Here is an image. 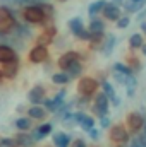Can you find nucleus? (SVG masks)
<instances>
[{
	"label": "nucleus",
	"instance_id": "obj_1",
	"mask_svg": "<svg viewBox=\"0 0 146 147\" xmlns=\"http://www.w3.org/2000/svg\"><path fill=\"white\" fill-rule=\"evenodd\" d=\"M23 17L31 22V24H43L46 16L43 12V9L40 7V3H33V5H26L24 12H23Z\"/></svg>",
	"mask_w": 146,
	"mask_h": 147
},
{
	"label": "nucleus",
	"instance_id": "obj_2",
	"mask_svg": "<svg viewBox=\"0 0 146 147\" xmlns=\"http://www.w3.org/2000/svg\"><path fill=\"white\" fill-rule=\"evenodd\" d=\"M14 26H16V17H14L12 10L0 5V34L3 36L5 33L12 31Z\"/></svg>",
	"mask_w": 146,
	"mask_h": 147
},
{
	"label": "nucleus",
	"instance_id": "obj_3",
	"mask_svg": "<svg viewBox=\"0 0 146 147\" xmlns=\"http://www.w3.org/2000/svg\"><path fill=\"white\" fill-rule=\"evenodd\" d=\"M96 87H98V82H96L95 79H91V77H83V79L79 80V84H77V89H79V92H81L83 96L93 94V92L96 91Z\"/></svg>",
	"mask_w": 146,
	"mask_h": 147
},
{
	"label": "nucleus",
	"instance_id": "obj_4",
	"mask_svg": "<svg viewBox=\"0 0 146 147\" xmlns=\"http://www.w3.org/2000/svg\"><path fill=\"white\" fill-rule=\"evenodd\" d=\"M69 29H71L79 39H89V31L83 26V21H81L79 17H76V19H71V21H69Z\"/></svg>",
	"mask_w": 146,
	"mask_h": 147
},
{
	"label": "nucleus",
	"instance_id": "obj_5",
	"mask_svg": "<svg viewBox=\"0 0 146 147\" xmlns=\"http://www.w3.org/2000/svg\"><path fill=\"white\" fill-rule=\"evenodd\" d=\"M29 62L31 63H43L46 58H48V50H46V46H43V45H36L31 51H29Z\"/></svg>",
	"mask_w": 146,
	"mask_h": 147
},
{
	"label": "nucleus",
	"instance_id": "obj_6",
	"mask_svg": "<svg viewBox=\"0 0 146 147\" xmlns=\"http://www.w3.org/2000/svg\"><path fill=\"white\" fill-rule=\"evenodd\" d=\"M93 111H95L100 118L107 116V111H108V98H107L105 94H98V96H96L95 105H93Z\"/></svg>",
	"mask_w": 146,
	"mask_h": 147
},
{
	"label": "nucleus",
	"instance_id": "obj_7",
	"mask_svg": "<svg viewBox=\"0 0 146 147\" xmlns=\"http://www.w3.org/2000/svg\"><path fill=\"white\" fill-rule=\"evenodd\" d=\"M110 139H112L113 142H117V144H126V142H129V135H127V132H126V128H124L122 125H115V127L110 130Z\"/></svg>",
	"mask_w": 146,
	"mask_h": 147
},
{
	"label": "nucleus",
	"instance_id": "obj_8",
	"mask_svg": "<svg viewBox=\"0 0 146 147\" xmlns=\"http://www.w3.org/2000/svg\"><path fill=\"white\" fill-rule=\"evenodd\" d=\"M2 75L3 79H14L17 72H19V62L14 60V62H7V63H2Z\"/></svg>",
	"mask_w": 146,
	"mask_h": 147
},
{
	"label": "nucleus",
	"instance_id": "obj_9",
	"mask_svg": "<svg viewBox=\"0 0 146 147\" xmlns=\"http://www.w3.org/2000/svg\"><path fill=\"white\" fill-rule=\"evenodd\" d=\"M14 60H17V53L9 45H0V63H7Z\"/></svg>",
	"mask_w": 146,
	"mask_h": 147
},
{
	"label": "nucleus",
	"instance_id": "obj_10",
	"mask_svg": "<svg viewBox=\"0 0 146 147\" xmlns=\"http://www.w3.org/2000/svg\"><path fill=\"white\" fill-rule=\"evenodd\" d=\"M143 123H145V120H143V116L139 113H129V116H127V127L132 132H138L139 128H143Z\"/></svg>",
	"mask_w": 146,
	"mask_h": 147
},
{
	"label": "nucleus",
	"instance_id": "obj_11",
	"mask_svg": "<svg viewBox=\"0 0 146 147\" xmlns=\"http://www.w3.org/2000/svg\"><path fill=\"white\" fill-rule=\"evenodd\" d=\"M102 10H103V17H105V19L117 21V19L120 17V9H119L115 3H105Z\"/></svg>",
	"mask_w": 146,
	"mask_h": 147
},
{
	"label": "nucleus",
	"instance_id": "obj_12",
	"mask_svg": "<svg viewBox=\"0 0 146 147\" xmlns=\"http://www.w3.org/2000/svg\"><path fill=\"white\" fill-rule=\"evenodd\" d=\"M43 99H45V89H43L41 86L33 87V89L28 92V101L33 103V105H40Z\"/></svg>",
	"mask_w": 146,
	"mask_h": 147
},
{
	"label": "nucleus",
	"instance_id": "obj_13",
	"mask_svg": "<svg viewBox=\"0 0 146 147\" xmlns=\"http://www.w3.org/2000/svg\"><path fill=\"white\" fill-rule=\"evenodd\" d=\"M74 121L79 123V125L83 127V130H86V132H88L89 128H93V125H95L93 118L88 116V115H84V113H74Z\"/></svg>",
	"mask_w": 146,
	"mask_h": 147
},
{
	"label": "nucleus",
	"instance_id": "obj_14",
	"mask_svg": "<svg viewBox=\"0 0 146 147\" xmlns=\"http://www.w3.org/2000/svg\"><path fill=\"white\" fill-rule=\"evenodd\" d=\"M77 53L76 51H67V53H64L60 58H59V67L62 69V70H65L69 65H72L74 62H77Z\"/></svg>",
	"mask_w": 146,
	"mask_h": 147
},
{
	"label": "nucleus",
	"instance_id": "obj_15",
	"mask_svg": "<svg viewBox=\"0 0 146 147\" xmlns=\"http://www.w3.org/2000/svg\"><path fill=\"white\" fill-rule=\"evenodd\" d=\"M50 132H52V125H50V123H43V125H40L38 128H35V132H33L31 135H33L35 142H38V140H41L43 137H46Z\"/></svg>",
	"mask_w": 146,
	"mask_h": 147
},
{
	"label": "nucleus",
	"instance_id": "obj_16",
	"mask_svg": "<svg viewBox=\"0 0 146 147\" xmlns=\"http://www.w3.org/2000/svg\"><path fill=\"white\" fill-rule=\"evenodd\" d=\"M55 28H46L43 33H41V36L38 38V45H43V46H46V45H50L52 43V39L55 36Z\"/></svg>",
	"mask_w": 146,
	"mask_h": 147
},
{
	"label": "nucleus",
	"instance_id": "obj_17",
	"mask_svg": "<svg viewBox=\"0 0 146 147\" xmlns=\"http://www.w3.org/2000/svg\"><path fill=\"white\" fill-rule=\"evenodd\" d=\"M16 140H17V144L19 147H33L35 146V139H33V135L31 134H19L17 137H16Z\"/></svg>",
	"mask_w": 146,
	"mask_h": 147
},
{
	"label": "nucleus",
	"instance_id": "obj_18",
	"mask_svg": "<svg viewBox=\"0 0 146 147\" xmlns=\"http://www.w3.org/2000/svg\"><path fill=\"white\" fill-rule=\"evenodd\" d=\"M102 87H103V92H105V96L108 98V101H112V103H113V105L117 106V105H119V98L115 96V91H113V87H112V84L105 80V82L102 84Z\"/></svg>",
	"mask_w": 146,
	"mask_h": 147
},
{
	"label": "nucleus",
	"instance_id": "obj_19",
	"mask_svg": "<svg viewBox=\"0 0 146 147\" xmlns=\"http://www.w3.org/2000/svg\"><path fill=\"white\" fill-rule=\"evenodd\" d=\"M69 142H71V137L67 134L59 132V134L53 135V144H55V147H69Z\"/></svg>",
	"mask_w": 146,
	"mask_h": 147
},
{
	"label": "nucleus",
	"instance_id": "obj_20",
	"mask_svg": "<svg viewBox=\"0 0 146 147\" xmlns=\"http://www.w3.org/2000/svg\"><path fill=\"white\" fill-rule=\"evenodd\" d=\"M28 115H29L31 118H35V120H43V118L46 116V110L41 108V106H38V105H33V106L28 110Z\"/></svg>",
	"mask_w": 146,
	"mask_h": 147
},
{
	"label": "nucleus",
	"instance_id": "obj_21",
	"mask_svg": "<svg viewBox=\"0 0 146 147\" xmlns=\"http://www.w3.org/2000/svg\"><path fill=\"white\" fill-rule=\"evenodd\" d=\"M122 82H124V86L127 87V94H132L134 89H136V86H138V80L134 79V75H132V74H131V75H126Z\"/></svg>",
	"mask_w": 146,
	"mask_h": 147
},
{
	"label": "nucleus",
	"instance_id": "obj_22",
	"mask_svg": "<svg viewBox=\"0 0 146 147\" xmlns=\"http://www.w3.org/2000/svg\"><path fill=\"white\" fill-rule=\"evenodd\" d=\"M89 33H103L105 31V24H103V21H100V19H93L91 22H89V29H88Z\"/></svg>",
	"mask_w": 146,
	"mask_h": 147
},
{
	"label": "nucleus",
	"instance_id": "obj_23",
	"mask_svg": "<svg viewBox=\"0 0 146 147\" xmlns=\"http://www.w3.org/2000/svg\"><path fill=\"white\" fill-rule=\"evenodd\" d=\"M105 3H107L105 0H96V2H93V3L89 5V9H88L89 16H91V17H95V16H96V14L103 9V5H105Z\"/></svg>",
	"mask_w": 146,
	"mask_h": 147
},
{
	"label": "nucleus",
	"instance_id": "obj_24",
	"mask_svg": "<svg viewBox=\"0 0 146 147\" xmlns=\"http://www.w3.org/2000/svg\"><path fill=\"white\" fill-rule=\"evenodd\" d=\"M65 72H67V75L72 79V77H77L79 74L83 72V67H81V63H79V62H74L72 65H69V67L65 69Z\"/></svg>",
	"mask_w": 146,
	"mask_h": 147
},
{
	"label": "nucleus",
	"instance_id": "obj_25",
	"mask_svg": "<svg viewBox=\"0 0 146 147\" xmlns=\"http://www.w3.org/2000/svg\"><path fill=\"white\" fill-rule=\"evenodd\" d=\"M52 80H53V84H67L69 80H71V77L67 75V72H59V74H53L52 75Z\"/></svg>",
	"mask_w": 146,
	"mask_h": 147
},
{
	"label": "nucleus",
	"instance_id": "obj_26",
	"mask_svg": "<svg viewBox=\"0 0 146 147\" xmlns=\"http://www.w3.org/2000/svg\"><path fill=\"white\" fill-rule=\"evenodd\" d=\"M16 128L21 130V132L29 130V128H31V120H29V118H17V121H16Z\"/></svg>",
	"mask_w": 146,
	"mask_h": 147
},
{
	"label": "nucleus",
	"instance_id": "obj_27",
	"mask_svg": "<svg viewBox=\"0 0 146 147\" xmlns=\"http://www.w3.org/2000/svg\"><path fill=\"white\" fill-rule=\"evenodd\" d=\"M14 29H16V34H17L19 38H21V36H23V38H29V36H31V31H29L26 26L16 24V26H14Z\"/></svg>",
	"mask_w": 146,
	"mask_h": 147
},
{
	"label": "nucleus",
	"instance_id": "obj_28",
	"mask_svg": "<svg viewBox=\"0 0 146 147\" xmlns=\"http://www.w3.org/2000/svg\"><path fill=\"white\" fill-rule=\"evenodd\" d=\"M129 46L131 48H141L143 46V36L141 34H132L129 39Z\"/></svg>",
	"mask_w": 146,
	"mask_h": 147
},
{
	"label": "nucleus",
	"instance_id": "obj_29",
	"mask_svg": "<svg viewBox=\"0 0 146 147\" xmlns=\"http://www.w3.org/2000/svg\"><path fill=\"white\" fill-rule=\"evenodd\" d=\"M113 70L119 72V74H124V75H131V74H132V70H131L129 67H126L124 63H115V65H113Z\"/></svg>",
	"mask_w": 146,
	"mask_h": 147
},
{
	"label": "nucleus",
	"instance_id": "obj_30",
	"mask_svg": "<svg viewBox=\"0 0 146 147\" xmlns=\"http://www.w3.org/2000/svg\"><path fill=\"white\" fill-rule=\"evenodd\" d=\"M0 5L2 7H7V9H17L21 3H19V0H0Z\"/></svg>",
	"mask_w": 146,
	"mask_h": 147
},
{
	"label": "nucleus",
	"instance_id": "obj_31",
	"mask_svg": "<svg viewBox=\"0 0 146 147\" xmlns=\"http://www.w3.org/2000/svg\"><path fill=\"white\" fill-rule=\"evenodd\" d=\"M2 146L3 147H19L16 139H2Z\"/></svg>",
	"mask_w": 146,
	"mask_h": 147
},
{
	"label": "nucleus",
	"instance_id": "obj_32",
	"mask_svg": "<svg viewBox=\"0 0 146 147\" xmlns=\"http://www.w3.org/2000/svg\"><path fill=\"white\" fill-rule=\"evenodd\" d=\"M113 45H115V38L110 36V38H108V41H107V45H105V55H108L110 51L113 50Z\"/></svg>",
	"mask_w": 146,
	"mask_h": 147
},
{
	"label": "nucleus",
	"instance_id": "obj_33",
	"mask_svg": "<svg viewBox=\"0 0 146 147\" xmlns=\"http://www.w3.org/2000/svg\"><path fill=\"white\" fill-rule=\"evenodd\" d=\"M127 26H129V17H119V19H117V28L124 29V28H127Z\"/></svg>",
	"mask_w": 146,
	"mask_h": 147
},
{
	"label": "nucleus",
	"instance_id": "obj_34",
	"mask_svg": "<svg viewBox=\"0 0 146 147\" xmlns=\"http://www.w3.org/2000/svg\"><path fill=\"white\" fill-rule=\"evenodd\" d=\"M134 139L138 140V144L141 147H146V134H139V135H136Z\"/></svg>",
	"mask_w": 146,
	"mask_h": 147
},
{
	"label": "nucleus",
	"instance_id": "obj_35",
	"mask_svg": "<svg viewBox=\"0 0 146 147\" xmlns=\"http://www.w3.org/2000/svg\"><path fill=\"white\" fill-rule=\"evenodd\" d=\"M72 147H86V142L83 139H76L72 142Z\"/></svg>",
	"mask_w": 146,
	"mask_h": 147
},
{
	"label": "nucleus",
	"instance_id": "obj_36",
	"mask_svg": "<svg viewBox=\"0 0 146 147\" xmlns=\"http://www.w3.org/2000/svg\"><path fill=\"white\" fill-rule=\"evenodd\" d=\"M41 0H19L21 5H33V3H40Z\"/></svg>",
	"mask_w": 146,
	"mask_h": 147
},
{
	"label": "nucleus",
	"instance_id": "obj_37",
	"mask_svg": "<svg viewBox=\"0 0 146 147\" xmlns=\"http://www.w3.org/2000/svg\"><path fill=\"white\" fill-rule=\"evenodd\" d=\"M88 132H89V135H91V139H98V135H100V134H98V130H95V128H89Z\"/></svg>",
	"mask_w": 146,
	"mask_h": 147
},
{
	"label": "nucleus",
	"instance_id": "obj_38",
	"mask_svg": "<svg viewBox=\"0 0 146 147\" xmlns=\"http://www.w3.org/2000/svg\"><path fill=\"white\" fill-rule=\"evenodd\" d=\"M108 125H110L108 118H107V116H103V118H102V127H108Z\"/></svg>",
	"mask_w": 146,
	"mask_h": 147
},
{
	"label": "nucleus",
	"instance_id": "obj_39",
	"mask_svg": "<svg viewBox=\"0 0 146 147\" xmlns=\"http://www.w3.org/2000/svg\"><path fill=\"white\" fill-rule=\"evenodd\" d=\"M129 147H141V146L138 144V140H136V139H132V140L129 142Z\"/></svg>",
	"mask_w": 146,
	"mask_h": 147
},
{
	"label": "nucleus",
	"instance_id": "obj_40",
	"mask_svg": "<svg viewBox=\"0 0 146 147\" xmlns=\"http://www.w3.org/2000/svg\"><path fill=\"white\" fill-rule=\"evenodd\" d=\"M141 48H143V53H145V55H146V46H145V45H143Z\"/></svg>",
	"mask_w": 146,
	"mask_h": 147
},
{
	"label": "nucleus",
	"instance_id": "obj_41",
	"mask_svg": "<svg viewBox=\"0 0 146 147\" xmlns=\"http://www.w3.org/2000/svg\"><path fill=\"white\" fill-rule=\"evenodd\" d=\"M131 2H134V3H139V2H141V0H131Z\"/></svg>",
	"mask_w": 146,
	"mask_h": 147
},
{
	"label": "nucleus",
	"instance_id": "obj_42",
	"mask_svg": "<svg viewBox=\"0 0 146 147\" xmlns=\"http://www.w3.org/2000/svg\"><path fill=\"white\" fill-rule=\"evenodd\" d=\"M143 127H145V132H143V134H146V123H143Z\"/></svg>",
	"mask_w": 146,
	"mask_h": 147
},
{
	"label": "nucleus",
	"instance_id": "obj_43",
	"mask_svg": "<svg viewBox=\"0 0 146 147\" xmlns=\"http://www.w3.org/2000/svg\"><path fill=\"white\" fill-rule=\"evenodd\" d=\"M2 79H3V75H2V70H0V80H2Z\"/></svg>",
	"mask_w": 146,
	"mask_h": 147
},
{
	"label": "nucleus",
	"instance_id": "obj_44",
	"mask_svg": "<svg viewBox=\"0 0 146 147\" xmlns=\"http://www.w3.org/2000/svg\"><path fill=\"white\" fill-rule=\"evenodd\" d=\"M143 29H145V31H146V24H143Z\"/></svg>",
	"mask_w": 146,
	"mask_h": 147
},
{
	"label": "nucleus",
	"instance_id": "obj_45",
	"mask_svg": "<svg viewBox=\"0 0 146 147\" xmlns=\"http://www.w3.org/2000/svg\"><path fill=\"white\" fill-rule=\"evenodd\" d=\"M59 2H65V0H59Z\"/></svg>",
	"mask_w": 146,
	"mask_h": 147
},
{
	"label": "nucleus",
	"instance_id": "obj_46",
	"mask_svg": "<svg viewBox=\"0 0 146 147\" xmlns=\"http://www.w3.org/2000/svg\"><path fill=\"white\" fill-rule=\"evenodd\" d=\"M0 36H2V34H0Z\"/></svg>",
	"mask_w": 146,
	"mask_h": 147
}]
</instances>
